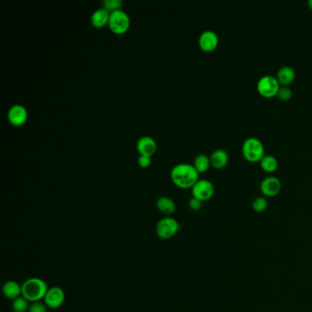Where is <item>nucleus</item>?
Returning <instances> with one entry per match:
<instances>
[{"label": "nucleus", "instance_id": "nucleus-1", "mask_svg": "<svg viewBox=\"0 0 312 312\" xmlns=\"http://www.w3.org/2000/svg\"><path fill=\"white\" fill-rule=\"evenodd\" d=\"M171 178L173 183L181 189H191L199 180V172L189 163H178L172 168Z\"/></svg>", "mask_w": 312, "mask_h": 312}, {"label": "nucleus", "instance_id": "nucleus-2", "mask_svg": "<svg viewBox=\"0 0 312 312\" xmlns=\"http://www.w3.org/2000/svg\"><path fill=\"white\" fill-rule=\"evenodd\" d=\"M21 288L22 297L31 303L44 300L49 289L46 282L40 277H31L25 280L21 285Z\"/></svg>", "mask_w": 312, "mask_h": 312}, {"label": "nucleus", "instance_id": "nucleus-3", "mask_svg": "<svg viewBox=\"0 0 312 312\" xmlns=\"http://www.w3.org/2000/svg\"><path fill=\"white\" fill-rule=\"evenodd\" d=\"M242 153L250 162H260L266 155L263 142L255 136L247 137L242 145Z\"/></svg>", "mask_w": 312, "mask_h": 312}, {"label": "nucleus", "instance_id": "nucleus-4", "mask_svg": "<svg viewBox=\"0 0 312 312\" xmlns=\"http://www.w3.org/2000/svg\"><path fill=\"white\" fill-rule=\"evenodd\" d=\"M130 23L129 14L122 8L110 12L108 27L112 32L116 34H124L129 31Z\"/></svg>", "mask_w": 312, "mask_h": 312}, {"label": "nucleus", "instance_id": "nucleus-5", "mask_svg": "<svg viewBox=\"0 0 312 312\" xmlns=\"http://www.w3.org/2000/svg\"><path fill=\"white\" fill-rule=\"evenodd\" d=\"M280 86L276 77L271 74H266L258 80L257 88L260 95L263 97L272 98L277 94Z\"/></svg>", "mask_w": 312, "mask_h": 312}, {"label": "nucleus", "instance_id": "nucleus-6", "mask_svg": "<svg viewBox=\"0 0 312 312\" xmlns=\"http://www.w3.org/2000/svg\"><path fill=\"white\" fill-rule=\"evenodd\" d=\"M180 229V225L177 220L172 217H164L159 220L156 226V233L162 240L172 239L177 234Z\"/></svg>", "mask_w": 312, "mask_h": 312}, {"label": "nucleus", "instance_id": "nucleus-7", "mask_svg": "<svg viewBox=\"0 0 312 312\" xmlns=\"http://www.w3.org/2000/svg\"><path fill=\"white\" fill-rule=\"evenodd\" d=\"M215 191L214 184L205 178L199 179L191 188L192 197H194L202 202H205L212 199L215 194Z\"/></svg>", "mask_w": 312, "mask_h": 312}, {"label": "nucleus", "instance_id": "nucleus-8", "mask_svg": "<svg viewBox=\"0 0 312 312\" xmlns=\"http://www.w3.org/2000/svg\"><path fill=\"white\" fill-rule=\"evenodd\" d=\"M65 300V293L60 287H52L49 288L44 298V303L49 309L56 310L62 306Z\"/></svg>", "mask_w": 312, "mask_h": 312}, {"label": "nucleus", "instance_id": "nucleus-9", "mask_svg": "<svg viewBox=\"0 0 312 312\" xmlns=\"http://www.w3.org/2000/svg\"><path fill=\"white\" fill-rule=\"evenodd\" d=\"M28 111L22 104H13L7 112V119L14 127H21L28 120Z\"/></svg>", "mask_w": 312, "mask_h": 312}, {"label": "nucleus", "instance_id": "nucleus-10", "mask_svg": "<svg viewBox=\"0 0 312 312\" xmlns=\"http://www.w3.org/2000/svg\"><path fill=\"white\" fill-rule=\"evenodd\" d=\"M198 43L202 50L205 52H212L219 44V37L215 31L206 30L200 35Z\"/></svg>", "mask_w": 312, "mask_h": 312}, {"label": "nucleus", "instance_id": "nucleus-11", "mask_svg": "<svg viewBox=\"0 0 312 312\" xmlns=\"http://www.w3.org/2000/svg\"><path fill=\"white\" fill-rule=\"evenodd\" d=\"M280 179L275 176H268L264 178L260 183V190L266 197H275L281 190Z\"/></svg>", "mask_w": 312, "mask_h": 312}, {"label": "nucleus", "instance_id": "nucleus-12", "mask_svg": "<svg viewBox=\"0 0 312 312\" xmlns=\"http://www.w3.org/2000/svg\"><path fill=\"white\" fill-rule=\"evenodd\" d=\"M136 148L140 155L152 157L157 150V143L151 136L144 135L136 142Z\"/></svg>", "mask_w": 312, "mask_h": 312}, {"label": "nucleus", "instance_id": "nucleus-13", "mask_svg": "<svg viewBox=\"0 0 312 312\" xmlns=\"http://www.w3.org/2000/svg\"><path fill=\"white\" fill-rule=\"evenodd\" d=\"M276 79L282 86H288L292 84L296 78V72L293 68L288 65H285L278 69L276 75Z\"/></svg>", "mask_w": 312, "mask_h": 312}, {"label": "nucleus", "instance_id": "nucleus-14", "mask_svg": "<svg viewBox=\"0 0 312 312\" xmlns=\"http://www.w3.org/2000/svg\"><path fill=\"white\" fill-rule=\"evenodd\" d=\"M2 291L4 296L8 300H16L20 296H22L21 286L18 282L14 281V280L6 281L3 286Z\"/></svg>", "mask_w": 312, "mask_h": 312}, {"label": "nucleus", "instance_id": "nucleus-15", "mask_svg": "<svg viewBox=\"0 0 312 312\" xmlns=\"http://www.w3.org/2000/svg\"><path fill=\"white\" fill-rule=\"evenodd\" d=\"M110 18V12L104 7H100L92 13L91 16V23L95 28H103L105 25H108Z\"/></svg>", "mask_w": 312, "mask_h": 312}, {"label": "nucleus", "instance_id": "nucleus-16", "mask_svg": "<svg viewBox=\"0 0 312 312\" xmlns=\"http://www.w3.org/2000/svg\"><path fill=\"white\" fill-rule=\"evenodd\" d=\"M157 208L161 214L165 215H172L176 211V203L172 200V198L162 196L159 197L157 200Z\"/></svg>", "mask_w": 312, "mask_h": 312}, {"label": "nucleus", "instance_id": "nucleus-17", "mask_svg": "<svg viewBox=\"0 0 312 312\" xmlns=\"http://www.w3.org/2000/svg\"><path fill=\"white\" fill-rule=\"evenodd\" d=\"M211 164L215 169H223L225 167L229 161V155L226 151L223 148H218L215 150L211 157Z\"/></svg>", "mask_w": 312, "mask_h": 312}, {"label": "nucleus", "instance_id": "nucleus-18", "mask_svg": "<svg viewBox=\"0 0 312 312\" xmlns=\"http://www.w3.org/2000/svg\"><path fill=\"white\" fill-rule=\"evenodd\" d=\"M211 164V159L207 155L205 154H199L197 155L194 159L193 166L195 167L197 172L199 173H203V172H207L210 168Z\"/></svg>", "mask_w": 312, "mask_h": 312}, {"label": "nucleus", "instance_id": "nucleus-19", "mask_svg": "<svg viewBox=\"0 0 312 312\" xmlns=\"http://www.w3.org/2000/svg\"><path fill=\"white\" fill-rule=\"evenodd\" d=\"M260 165L265 172L271 173L276 171L278 167V161L273 155L267 154V155H265L263 159H261Z\"/></svg>", "mask_w": 312, "mask_h": 312}, {"label": "nucleus", "instance_id": "nucleus-20", "mask_svg": "<svg viewBox=\"0 0 312 312\" xmlns=\"http://www.w3.org/2000/svg\"><path fill=\"white\" fill-rule=\"evenodd\" d=\"M30 301L24 297L20 296L18 299L13 300L12 310L14 312H27L30 310Z\"/></svg>", "mask_w": 312, "mask_h": 312}, {"label": "nucleus", "instance_id": "nucleus-21", "mask_svg": "<svg viewBox=\"0 0 312 312\" xmlns=\"http://www.w3.org/2000/svg\"><path fill=\"white\" fill-rule=\"evenodd\" d=\"M252 205H253V209H254L255 212L263 213L267 208L268 202H267V200L265 197H257L254 200Z\"/></svg>", "mask_w": 312, "mask_h": 312}, {"label": "nucleus", "instance_id": "nucleus-22", "mask_svg": "<svg viewBox=\"0 0 312 312\" xmlns=\"http://www.w3.org/2000/svg\"><path fill=\"white\" fill-rule=\"evenodd\" d=\"M121 6H122L121 0H104L103 2V7L109 12L120 9Z\"/></svg>", "mask_w": 312, "mask_h": 312}, {"label": "nucleus", "instance_id": "nucleus-23", "mask_svg": "<svg viewBox=\"0 0 312 312\" xmlns=\"http://www.w3.org/2000/svg\"><path fill=\"white\" fill-rule=\"evenodd\" d=\"M292 94H293V92H292V90L288 87V86H280V88H279V90H278V92H277V96L278 98L280 99V100H283V101H287V100H289L290 98L292 97Z\"/></svg>", "mask_w": 312, "mask_h": 312}, {"label": "nucleus", "instance_id": "nucleus-24", "mask_svg": "<svg viewBox=\"0 0 312 312\" xmlns=\"http://www.w3.org/2000/svg\"><path fill=\"white\" fill-rule=\"evenodd\" d=\"M48 312V307L42 301H37L31 303L30 306L29 312Z\"/></svg>", "mask_w": 312, "mask_h": 312}, {"label": "nucleus", "instance_id": "nucleus-25", "mask_svg": "<svg viewBox=\"0 0 312 312\" xmlns=\"http://www.w3.org/2000/svg\"><path fill=\"white\" fill-rule=\"evenodd\" d=\"M137 163L140 166L141 168H148L151 164V157L145 156V155H140L139 158L137 159Z\"/></svg>", "mask_w": 312, "mask_h": 312}, {"label": "nucleus", "instance_id": "nucleus-26", "mask_svg": "<svg viewBox=\"0 0 312 312\" xmlns=\"http://www.w3.org/2000/svg\"><path fill=\"white\" fill-rule=\"evenodd\" d=\"M189 207L192 211H200L202 207V202L192 197L189 201Z\"/></svg>", "mask_w": 312, "mask_h": 312}, {"label": "nucleus", "instance_id": "nucleus-27", "mask_svg": "<svg viewBox=\"0 0 312 312\" xmlns=\"http://www.w3.org/2000/svg\"><path fill=\"white\" fill-rule=\"evenodd\" d=\"M308 6H310L311 9H312V0H309V1H308Z\"/></svg>", "mask_w": 312, "mask_h": 312}]
</instances>
